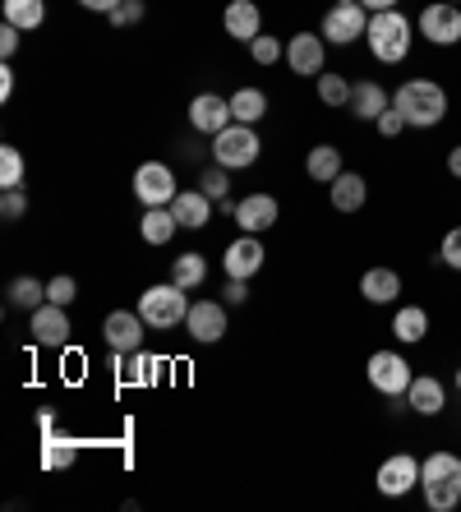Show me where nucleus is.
Here are the masks:
<instances>
[{"label":"nucleus","instance_id":"nucleus-1","mask_svg":"<svg viewBox=\"0 0 461 512\" xmlns=\"http://www.w3.org/2000/svg\"><path fill=\"white\" fill-rule=\"evenodd\" d=\"M392 107L402 111L406 125H415V130H434L438 120L448 116V93L434 79H406L392 97Z\"/></svg>","mask_w":461,"mask_h":512},{"label":"nucleus","instance_id":"nucleus-2","mask_svg":"<svg viewBox=\"0 0 461 512\" xmlns=\"http://www.w3.org/2000/svg\"><path fill=\"white\" fill-rule=\"evenodd\" d=\"M420 489L434 512H452L461 503V457L457 453H429L420 462Z\"/></svg>","mask_w":461,"mask_h":512},{"label":"nucleus","instance_id":"nucleus-3","mask_svg":"<svg viewBox=\"0 0 461 512\" xmlns=\"http://www.w3.org/2000/svg\"><path fill=\"white\" fill-rule=\"evenodd\" d=\"M369 51L383 60V65H397V60L411 56V19L402 10H383V14H369Z\"/></svg>","mask_w":461,"mask_h":512},{"label":"nucleus","instance_id":"nucleus-4","mask_svg":"<svg viewBox=\"0 0 461 512\" xmlns=\"http://www.w3.org/2000/svg\"><path fill=\"white\" fill-rule=\"evenodd\" d=\"M139 314L148 328H176V323L190 319V296H185V286H176V282L148 286L139 296Z\"/></svg>","mask_w":461,"mask_h":512},{"label":"nucleus","instance_id":"nucleus-5","mask_svg":"<svg viewBox=\"0 0 461 512\" xmlns=\"http://www.w3.org/2000/svg\"><path fill=\"white\" fill-rule=\"evenodd\" d=\"M263 153V143L259 134H254V125H240V120H231L222 134H213V157H217V167H254Z\"/></svg>","mask_w":461,"mask_h":512},{"label":"nucleus","instance_id":"nucleus-6","mask_svg":"<svg viewBox=\"0 0 461 512\" xmlns=\"http://www.w3.org/2000/svg\"><path fill=\"white\" fill-rule=\"evenodd\" d=\"M365 28H369V10L360 0L332 5V10L323 14V42H332V47H351L355 37H365Z\"/></svg>","mask_w":461,"mask_h":512},{"label":"nucleus","instance_id":"nucleus-7","mask_svg":"<svg viewBox=\"0 0 461 512\" xmlns=\"http://www.w3.org/2000/svg\"><path fill=\"white\" fill-rule=\"evenodd\" d=\"M134 194H139L143 208H171V199H176V176H171V167H166V162H143V167L134 171Z\"/></svg>","mask_w":461,"mask_h":512},{"label":"nucleus","instance_id":"nucleus-8","mask_svg":"<svg viewBox=\"0 0 461 512\" xmlns=\"http://www.w3.org/2000/svg\"><path fill=\"white\" fill-rule=\"evenodd\" d=\"M411 379H415L411 365H406V356H397V351H374V356H369V383H374L383 397H406Z\"/></svg>","mask_w":461,"mask_h":512},{"label":"nucleus","instance_id":"nucleus-9","mask_svg":"<svg viewBox=\"0 0 461 512\" xmlns=\"http://www.w3.org/2000/svg\"><path fill=\"white\" fill-rule=\"evenodd\" d=\"M420 33H425L434 47H452V42H461V10L452 5V0H434V5H425V14H420Z\"/></svg>","mask_w":461,"mask_h":512},{"label":"nucleus","instance_id":"nucleus-10","mask_svg":"<svg viewBox=\"0 0 461 512\" xmlns=\"http://www.w3.org/2000/svg\"><path fill=\"white\" fill-rule=\"evenodd\" d=\"M143 314H130V310H111L107 323H102V337H107L111 351H125V356H134L143 346Z\"/></svg>","mask_w":461,"mask_h":512},{"label":"nucleus","instance_id":"nucleus-11","mask_svg":"<svg viewBox=\"0 0 461 512\" xmlns=\"http://www.w3.org/2000/svg\"><path fill=\"white\" fill-rule=\"evenodd\" d=\"M28 328H33V342L37 346H65L70 342V314H65V305H37L33 319H28Z\"/></svg>","mask_w":461,"mask_h":512},{"label":"nucleus","instance_id":"nucleus-12","mask_svg":"<svg viewBox=\"0 0 461 512\" xmlns=\"http://www.w3.org/2000/svg\"><path fill=\"white\" fill-rule=\"evenodd\" d=\"M415 485H420V462L411 453H397L379 466V494H388V499H402Z\"/></svg>","mask_w":461,"mask_h":512},{"label":"nucleus","instance_id":"nucleus-13","mask_svg":"<svg viewBox=\"0 0 461 512\" xmlns=\"http://www.w3.org/2000/svg\"><path fill=\"white\" fill-rule=\"evenodd\" d=\"M231 97H217V93H199L190 102V125L199 134H222L231 125Z\"/></svg>","mask_w":461,"mask_h":512},{"label":"nucleus","instance_id":"nucleus-14","mask_svg":"<svg viewBox=\"0 0 461 512\" xmlns=\"http://www.w3.org/2000/svg\"><path fill=\"white\" fill-rule=\"evenodd\" d=\"M185 328H190V337H194V342H203V346L222 342V337H226V310L217 305V300H194Z\"/></svg>","mask_w":461,"mask_h":512},{"label":"nucleus","instance_id":"nucleus-15","mask_svg":"<svg viewBox=\"0 0 461 512\" xmlns=\"http://www.w3.org/2000/svg\"><path fill=\"white\" fill-rule=\"evenodd\" d=\"M263 259H268V254H263V245H259V236H240V240H231V245H226V277H240V282H249V277L259 273L263 268Z\"/></svg>","mask_w":461,"mask_h":512},{"label":"nucleus","instance_id":"nucleus-16","mask_svg":"<svg viewBox=\"0 0 461 512\" xmlns=\"http://www.w3.org/2000/svg\"><path fill=\"white\" fill-rule=\"evenodd\" d=\"M286 65H291V74H323L328 70V65H323V37L296 33L286 42Z\"/></svg>","mask_w":461,"mask_h":512},{"label":"nucleus","instance_id":"nucleus-17","mask_svg":"<svg viewBox=\"0 0 461 512\" xmlns=\"http://www.w3.org/2000/svg\"><path fill=\"white\" fill-rule=\"evenodd\" d=\"M236 222H240V231H249V236L268 231L272 222H277V199H272V194H249V199H240Z\"/></svg>","mask_w":461,"mask_h":512},{"label":"nucleus","instance_id":"nucleus-18","mask_svg":"<svg viewBox=\"0 0 461 512\" xmlns=\"http://www.w3.org/2000/svg\"><path fill=\"white\" fill-rule=\"evenodd\" d=\"M222 24H226V33L236 37V42H254V37L263 33V14H259L254 0H231L226 14H222Z\"/></svg>","mask_w":461,"mask_h":512},{"label":"nucleus","instance_id":"nucleus-19","mask_svg":"<svg viewBox=\"0 0 461 512\" xmlns=\"http://www.w3.org/2000/svg\"><path fill=\"white\" fill-rule=\"evenodd\" d=\"M171 213H176V222L185 231H199V227H208L213 222V199L203 190H185V194H176L171 199Z\"/></svg>","mask_w":461,"mask_h":512},{"label":"nucleus","instance_id":"nucleus-20","mask_svg":"<svg viewBox=\"0 0 461 512\" xmlns=\"http://www.w3.org/2000/svg\"><path fill=\"white\" fill-rule=\"evenodd\" d=\"M365 199H369V185L360 171H342V176L332 180V208L337 213H360Z\"/></svg>","mask_w":461,"mask_h":512},{"label":"nucleus","instance_id":"nucleus-21","mask_svg":"<svg viewBox=\"0 0 461 512\" xmlns=\"http://www.w3.org/2000/svg\"><path fill=\"white\" fill-rule=\"evenodd\" d=\"M360 296H365L369 305H392V300L402 296V277L392 273V268H369V273L360 277Z\"/></svg>","mask_w":461,"mask_h":512},{"label":"nucleus","instance_id":"nucleus-22","mask_svg":"<svg viewBox=\"0 0 461 512\" xmlns=\"http://www.w3.org/2000/svg\"><path fill=\"white\" fill-rule=\"evenodd\" d=\"M443 383L434 379V374H415L411 388H406V402H411V411H420V416H438L443 411Z\"/></svg>","mask_w":461,"mask_h":512},{"label":"nucleus","instance_id":"nucleus-23","mask_svg":"<svg viewBox=\"0 0 461 512\" xmlns=\"http://www.w3.org/2000/svg\"><path fill=\"white\" fill-rule=\"evenodd\" d=\"M388 107H392V97L383 93V84H374V79H365V84L351 88V111L360 120H379Z\"/></svg>","mask_w":461,"mask_h":512},{"label":"nucleus","instance_id":"nucleus-24","mask_svg":"<svg viewBox=\"0 0 461 512\" xmlns=\"http://www.w3.org/2000/svg\"><path fill=\"white\" fill-rule=\"evenodd\" d=\"M305 171H309V180H319V185H332V180L342 176V148H332V143H319V148H309Z\"/></svg>","mask_w":461,"mask_h":512},{"label":"nucleus","instance_id":"nucleus-25","mask_svg":"<svg viewBox=\"0 0 461 512\" xmlns=\"http://www.w3.org/2000/svg\"><path fill=\"white\" fill-rule=\"evenodd\" d=\"M392 333H397V342H406V346L425 342V333H429V314L420 310V305H402V310H397V319H392Z\"/></svg>","mask_w":461,"mask_h":512},{"label":"nucleus","instance_id":"nucleus-26","mask_svg":"<svg viewBox=\"0 0 461 512\" xmlns=\"http://www.w3.org/2000/svg\"><path fill=\"white\" fill-rule=\"evenodd\" d=\"M176 213H171V208H148V213H143V222H139V231H143V240H148V245H166V240L176 236Z\"/></svg>","mask_w":461,"mask_h":512},{"label":"nucleus","instance_id":"nucleus-27","mask_svg":"<svg viewBox=\"0 0 461 512\" xmlns=\"http://www.w3.org/2000/svg\"><path fill=\"white\" fill-rule=\"evenodd\" d=\"M42 19H47V0H5V24L33 33Z\"/></svg>","mask_w":461,"mask_h":512},{"label":"nucleus","instance_id":"nucleus-28","mask_svg":"<svg viewBox=\"0 0 461 512\" xmlns=\"http://www.w3.org/2000/svg\"><path fill=\"white\" fill-rule=\"evenodd\" d=\"M231 116H236L240 125H254V120L268 116V97H263L259 88H240V93L231 97Z\"/></svg>","mask_w":461,"mask_h":512},{"label":"nucleus","instance_id":"nucleus-29","mask_svg":"<svg viewBox=\"0 0 461 512\" xmlns=\"http://www.w3.org/2000/svg\"><path fill=\"white\" fill-rule=\"evenodd\" d=\"M10 305H14V310L33 314L37 305H47V286L37 282V277H14V282H10Z\"/></svg>","mask_w":461,"mask_h":512},{"label":"nucleus","instance_id":"nucleus-30","mask_svg":"<svg viewBox=\"0 0 461 512\" xmlns=\"http://www.w3.org/2000/svg\"><path fill=\"white\" fill-rule=\"evenodd\" d=\"M203 277H208V259H203V254H180V259L171 263V282L185 286V291L203 286Z\"/></svg>","mask_w":461,"mask_h":512},{"label":"nucleus","instance_id":"nucleus-31","mask_svg":"<svg viewBox=\"0 0 461 512\" xmlns=\"http://www.w3.org/2000/svg\"><path fill=\"white\" fill-rule=\"evenodd\" d=\"M74 457H79V448H74L70 439H42V466L47 471H65V466H74Z\"/></svg>","mask_w":461,"mask_h":512},{"label":"nucleus","instance_id":"nucleus-32","mask_svg":"<svg viewBox=\"0 0 461 512\" xmlns=\"http://www.w3.org/2000/svg\"><path fill=\"white\" fill-rule=\"evenodd\" d=\"M0 185H5V190H19V185H24V153L10 148V143L0 148Z\"/></svg>","mask_w":461,"mask_h":512},{"label":"nucleus","instance_id":"nucleus-33","mask_svg":"<svg viewBox=\"0 0 461 512\" xmlns=\"http://www.w3.org/2000/svg\"><path fill=\"white\" fill-rule=\"evenodd\" d=\"M319 97L328 102V107H351V84H346L342 74H319Z\"/></svg>","mask_w":461,"mask_h":512},{"label":"nucleus","instance_id":"nucleus-34","mask_svg":"<svg viewBox=\"0 0 461 512\" xmlns=\"http://www.w3.org/2000/svg\"><path fill=\"white\" fill-rule=\"evenodd\" d=\"M199 190L208 194V199H213V203H222V199H226V190H231V180H226V167H217V171L208 167V171H203Z\"/></svg>","mask_w":461,"mask_h":512},{"label":"nucleus","instance_id":"nucleus-35","mask_svg":"<svg viewBox=\"0 0 461 512\" xmlns=\"http://www.w3.org/2000/svg\"><path fill=\"white\" fill-rule=\"evenodd\" d=\"M249 56L259 60V65H277V60H282V42H277V37H254V42H249Z\"/></svg>","mask_w":461,"mask_h":512},{"label":"nucleus","instance_id":"nucleus-36","mask_svg":"<svg viewBox=\"0 0 461 512\" xmlns=\"http://www.w3.org/2000/svg\"><path fill=\"white\" fill-rule=\"evenodd\" d=\"M74 296H79V282H74V277H51V282H47V300H51V305H70Z\"/></svg>","mask_w":461,"mask_h":512},{"label":"nucleus","instance_id":"nucleus-37","mask_svg":"<svg viewBox=\"0 0 461 512\" xmlns=\"http://www.w3.org/2000/svg\"><path fill=\"white\" fill-rule=\"evenodd\" d=\"M107 19H111V24H116V28H130V24H139V19H143V0H120V5L107 14Z\"/></svg>","mask_w":461,"mask_h":512},{"label":"nucleus","instance_id":"nucleus-38","mask_svg":"<svg viewBox=\"0 0 461 512\" xmlns=\"http://www.w3.org/2000/svg\"><path fill=\"white\" fill-rule=\"evenodd\" d=\"M438 259H443L448 268H457V273H461V227H452L448 236H443V245H438Z\"/></svg>","mask_w":461,"mask_h":512},{"label":"nucleus","instance_id":"nucleus-39","mask_svg":"<svg viewBox=\"0 0 461 512\" xmlns=\"http://www.w3.org/2000/svg\"><path fill=\"white\" fill-rule=\"evenodd\" d=\"M28 213V199L19 190H5V199H0V217H5V222H19V217Z\"/></svg>","mask_w":461,"mask_h":512},{"label":"nucleus","instance_id":"nucleus-40","mask_svg":"<svg viewBox=\"0 0 461 512\" xmlns=\"http://www.w3.org/2000/svg\"><path fill=\"white\" fill-rule=\"evenodd\" d=\"M374 125H379V134H383V139H397V134L406 130V116H402V111H397V107H388L379 120H374Z\"/></svg>","mask_w":461,"mask_h":512},{"label":"nucleus","instance_id":"nucleus-41","mask_svg":"<svg viewBox=\"0 0 461 512\" xmlns=\"http://www.w3.org/2000/svg\"><path fill=\"white\" fill-rule=\"evenodd\" d=\"M19 33H24V28L0 24V56H14V51H19Z\"/></svg>","mask_w":461,"mask_h":512},{"label":"nucleus","instance_id":"nucleus-42","mask_svg":"<svg viewBox=\"0 0 461 512\" xmlns=\"http://www.w3.org/2000/svg\"><path fill=\"white\" fill-rule=\"evenodd\" d=\"M226 300H231V305H240V300H249V286L240 282V277H231V286H226Z\"/></svg>","mask_w":461,"mask_h":512},{"label":"nucleus","instance_id":"nucleus-43","mask_svg":"<svg viewBox=\"0 0 461 512\" xmlns=\"http://www.w3.org/2000/svg\"><path fill=\"white\" fill-rule=\"evenodd\" d=\"M79 5H83V10H93V14H111L120 0H79Z\"/></svg>","mask_w":461,"mask_h":512},{"label":"nucleus","instance_id":"nucleus-44","mask_svg":"<svg viewBox=\"0 0 461 512\" xmlns=\"http://www.w3.org/2000/svg\"><path fill=\"white\" fill-rule=\"evenodd\" d=\"M10 93H14V70L5 65V70H0V102H10Z\"/></svg>","mask_w":461,"mask_h":512},{"label":"nucleus","instance_id":"nucleus-45","mask_svg":"<svg viewBox=\"0 0 461 512\" xmlns=\"http://www.w3.org/2000/svg\"><path fill=\"white\" fill-rule=\"evenodd\" d=\"M369 14H383V10H397V0H360Z\"/></svg>","mask_w":461,"mask_h":512},{"label":"nucleus","instance_id":"nucleus-46","mask_svg":"<svg viewBox=\"0 0 461 512\" xmlns=\"http://www.w3.org/2000/svg\"><path fill=\"white\" fill-rule=\"evenodd\" d=\"M37 425H42V439H51V429H56V416H51V411H42V416H37Z\"/></svg>","mask_w":461,"mask_h":512},{"label":"nucleus","instance_id":"nucleus-47","mask_svg":"<svg viewBox=\"0 0 461 512\" xmlns=\"http://www.w3.org/2000/svg\"><path fill=\"white\" fill-rule=\"evenodd\" d=\"M448 171L461 180V148H452V157H448Z\"/></svg>","mask_w":461,"mask_h":512},{"label":"nucleus","instance_id":"nucleus-48","mask_svg":"<svg viewBox=\"0 0 461 512\" xmlns=\"http://www.w3.org/2000/svg\"><path fill=\"white\" fill-rule=\"evenodd\" d=\"M457 388H461V370H457Z\"/></svg>","mask_w":461,"mask_h":512},{"label":"nucleus","instance_id":"nucleus-49","mask_svg":"<svg viewBox=\"0 0 461 512\" xmlns=\"http://www.w3.org/2000/svg\"><path fill=\"white\" fill-rule=\"evenodd\" d=\"M337 5H346V0H337Z\"/></svg>","mask_w":461,"mask_h":512},{"label":"nucleus","instance_id":"nucleus-50","mask_svg":"<svg viewBox=\"0 0 461 512\" xmlns=\"http://www.w3.org/2000/svg\"><path fill=\"white\" fill-rule=\"evenodd\" d=\"M452 5H457V0H452Z\"/></svg>","mask_w":461,"mask_h":512}]
</instances>
